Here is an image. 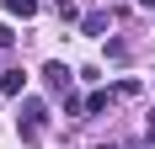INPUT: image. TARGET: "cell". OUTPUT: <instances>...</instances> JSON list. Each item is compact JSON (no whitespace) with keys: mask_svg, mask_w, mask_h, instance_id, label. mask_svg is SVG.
<instances>
[{"mask_svg":"<svg viewBox=\"0 0 155 149\" xmlns=\"http://www.w3.org/2000/svg\"><path fill=\"white\" fill-rule=\"evenodd\" d=\"M54 11H59V21H80V11H75V0H54Z\"/></svg>","mask_w":155,"mask_h":149,"instance_id":"6","label":"cell"},{"mask_svg":"<svg viewBox=\"0 0 155 149\" xmlns=\"http://www.w3.org/2000/svg\"><path fill=\"white\" fill-rule=\"evenodd\" d=\"M43 80H48V90H59V96H70V85H75V69L70 64H43Z\"/></svg>","mask_w":155,"mask_h":149,"instance_id":"1","label":"cell"},{"mask_svg":"<svg viewBox=\"0 0 155 149\" xmlns=\"http://www.w3.org/2000/svg\"><path fill=\"white\" fill-rule=\"evenodd\" d=\"M21 90H27V74H21V69H5V74H0V96H21Z\"/></svg>","mask_w":155,"mask_h":149,"instance_id":"2","label":"cell"},{"mask_svg":"<svg viewBox=\"0 0 155 149\" xmlns=\"http://www.w3.org/2000/svg\"><path fill=\"white\" fill-rule=\"evenodd\" d=\"M80 32H91V37H96V32H107V11H91V16H80Z\"/></svg>","mask_w":155,"mask_h":149,"instance_id":"4","label":"cell"},{"mask_svg":"<svg viewBox=\"0 0 155 149\" xmlns=\"http://www.w3.org/2000/svg\"><path fill=\"white\" fill-rule=\"evenodd\" d=\"M144 133H150V144H155V112H150V122H144Z\"/></svg>","mask_w":155,"mask_h":149,"instance_id":"8","label":"cell"},{"mask_svg":"<svg viewBox=\"0 0 155 149\" xmlns=\"http://www.w3.org/2000/svg\"><path fill=\"white\" fill-rule=\"evenodd\" d=\"M139 5H155V0H139Z\"/></svg>","mask_w":155,"mask_h":149,"instance_id":"9","label":"cell"},{"mask_svg":"<svg viewBox=\"0 0 155 149\" xmlns=\"http://www.w3.org/2000/svg\"><path fill=\"white\" fill-rule=\"evenodd\" d=\"M11 43H16V32L5 27V21H0V48H11Z\"/></svg>","mask_w":155,"mask_h":149,"instance_id":"7","label":"cell"},{"mask_svg":"<svg viewBox=\"0 0 155 149\" xmlns=\"http://www.w3.org/2000/svg\"><path fill=\"white\" fill-rule=\"evenodd\" d=\"M5 11H11V16H21V21H27V16H38V0H5Z\"/></svg>","mask_w":155,"mask_h":149,"instance_id":"5","label":"cell"},{"mask_svg":"<svg viewBox=\"0 0 155 149\" xmlns=\"http://www.w3.org/2000/svg\"><path fill=\"white\" fill-rule=\"evenodd\" d=\"M107 106H112V90H91L86 96V117H102Z\"/></svg>","mask_w":155,"mask_h":149,"instance_id":"3","label":"cell"}]
</instances>
